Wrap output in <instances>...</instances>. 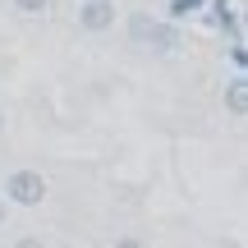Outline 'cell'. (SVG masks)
I'll return each mask as SVG.
<instances>
[{
	"label": "cell",
	"mask_w": 248,
	"mask_h": 248,
	"mask_svg": "<svg viewBox=\"0 0 248 248\" xmlns=\"http://www.w3.org/2000/svg\"><path fill=\"white\" fill-rule=\"evenodd\" d=\"M0 133H5V110H0Z\"/></svg>",
	"instance_id": "cell-9"
},
{
	"label": "cell",
	"mask_w": 248,
	"mask_h": 248,
	"mask_svg": "<svg viewBox=\"0 0 248 248\" xmlns=\"http://www.w3.org/2000/svg\"><path fill=\"white\" fill-rule=\"evenodd\" d=\"M0 221H5V198H0Z\"/></svg>",
	"instance_id": "cell-8"
},
{
	"label": "cell",
	"mask_w": 248,
	"mask_h": 248,
	"mask_svg": "<svg viewBox=\"0 0 248 248\" xmlns=\"http://www.w3.org/2000/svg\"><path fill=\"white\" fill-rule=\"evenodd\" d=\"M207 0H170V23H179V18H188V14H198Z\"/></svg>",
	"instance_id": "cell-5"
},
{
	"label": "cell",
	"mask_w": 248,
	"mask_h": 248,
	"mask_svg": "<svg viewBox=\"0 0 248 248\" xmlns=\"http://www.w3.org/2000/svg\"><path fill=\"white\" fill-rule=\"evenodd\" d=\"M225 106H230V115H248V78L244 74H234L230 78V88H225Z\"/></svg>",
	"instance_id": "cell-4"
},
{
	"label": "cell",
	"mask_w": 248,
	"mask_h": 248,
	"mask_svg": "<svg viewBox=\"0 0 248 248\" xmlns=\"http://www.w3.org/2000/svg\"><path fill=\"white\" fill-rule=\"evenodd\" d=\"M115 23V5L110 0H83L78 5V28L83 32H106Z\"/></svg>",
	"instance_id": "cell-2"
},
{
	"label": "cell",
	"mask_w": 248,
	"mask_h": 248,
	"mask_svg": "<svg viewBox=\"0 0 248 248\" xmlns=\"http://www.w3.org/2000/svg\"><path fill=\"white\" fill-rule=\"evenodd\" d=\"M46 198V179L37 175V170H14V175L5 179V202L14 207H42Z\"/></svg>",
	"instance_id": "cell-1"
},
{
	"label": "cell",
	"mask_w": 248,
	"mask_h": 248,
	"mask_svg": "<svg viewBox=\"0 0 248 248\" xmlns=\"http://www.w3.org/2000/svg\"><path fill=\"white\" fill-rule=\"evenodd\" d=\"M142 46H152V51H175L179 46V32H175V23H156V18H152L147 23V37H142Z\"/></svg>",
	"instance_id": "cell-3"
},
{
	"label": "cell",
	"mask_w": 248,
	"mask_h": 248,
	"mask_svg": "<svg viewBox=\"0 0 248 248\" xmlns=\"http://www.w3.org/2000/svg\"><path fill=\"white\" fill-rule=\"evenodd\" d=\"M230 60H234V69L244 74V64H248V51H244V42H234V46H230Z\"/></svg>",
	"instance_id": "cell-7"
},
{
	"label": "cell",
	"mask_w": 248,
	"mask_h": 248,
	"mask_svg": "<svg viewBox=\"0 0 248 248\" xmlns=\"http://www.w3.org/2000/svg\"><path fill=\"white\" fill-rule=\"evenodd\" d=\"M14 9H18V14H46L51 0H14Z\"/></svg>",
	"instance_id": "cell-6"
}]
</instances>
